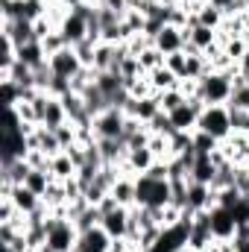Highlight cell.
Masks as SVG:
<instances>
[{"instance_id": "obj_1", "label": "cell", "mask_w": 249, "mask_h": 252, "mask_svg": "<svg viewBox=\"0 0 249 252\" xmlns=\"http://www.w3.org/2000/svg\"><path fill=\"white\" fill-rule=\"evenodd\" d=\"M238 64L229 70H211L202 79H196V94L205 106H229L232 91H235V76H238Z\"/></svg>"}, {"instance_id": "obj_2", "label": "cell", "mask_w": 249, "mask_h": 252, "mask_svg": "<svg viewBox=\"0 0 249 252\" xmlns=\"http://www.w3.org/2000/svg\"><path fill=\"white\" fill-rule=\"evenodd\" d=\"M173 202L170 179H153L147 173L135 176V205L141 208H164Z\"/></svg>"}, {"instance_id": "obj_3", "label": "cell", "mask_w": 249, "mask_h": 252, "mask_svg": "<svg viewBox=\"0 0 249 252\" xmlns=\"http://www.w3.org/2000/svg\"><path fill=\"white\" fill-rule=\"evenodd\" d=\"M76 241H79V229H76V223L50 211V217H47V241H44V250H50V252H73L76 250Z\"/></svg>"}, {"instance_id": "obj_4", "label": "cell", "mask_w": 249, "mask_h": 252, "mask_svg": "<svg viewBox=\"0 0 249 252\" xmlns=\"http://www.w3.org/2000/svg\"><path fill=\"white\" fill-rule=\"evenodd\" d=\"M199 132L217 138V141H226L235 129H232V115H229V106H205L202 115H199Z\"/></svg>"}, {"instance_id": "obj_5", "label": "cell", "mask_w": 249, "mask_h": 252, "mask_svg": "<svg viewBox=\"0 0 249 252\" xmlns=\"http://www.w3.org/2000/svg\"><path fill=\"white\" fill-rule=\"evenodd\" d=\"M91 129H94L97 141H115V138H124L126 112L124 109H118V106H109L106 112H100V115L91 121Z\"/></svg>"}, {"instance_id": "obj_6", "label": "cell", "mask_w": 249, "mask_h": 252, "mask_svg": "<svg viewBox=\"0 0 249 252\" xmlns=\"http://www.w3.org/2000/svg\"><path fill=\"white\" fill-rule=\"evenodd\" d=\"M0 199H12L15 202V208L21 211V214H35L44 202H41V196L38 193H32V190L27 188V185H6V182H0Z\"/></svg>"}, {"instance_id": "obj_7", "label": "cell", "mask_w": 249, "mask_h": 252, "mask_svg": "<svg viewBox=\"0 0 249 252\" xmlns=\"http://www.w3.org/2000/svg\"><path fill=\"white\" fill-rule=\"evenodd\" d=\"M47 64H50V70H53V76H62V79H73L76 73H82V59H79V53H76V47H62L59 53H53L50 59H47Z\"/></svg>"}, {"instance_id": "obj_8", "label": "cell", "mask_w": 249, "mask_h": 252, "mask_svg": "<svg viewBox=\"0 0 249 252\" xmlns=\"http://www.w3.org/2000/svg\"><path fill=\"white\" fill-rule=\"evenodd\" d=\"M205 103L199 97H190L185 106H179L176 112H170V124H173V132H196V124H199V115H202Z\"/></svg>"}, {"instance_id": "obj_9", "label": "cell", "mask_w": 249, "mask_h": 252, "mask_svg": "<svg viewBox=\"0 0 249 252\" xmlns=\"http://www.w3.org/2000/svg\"><path fill=\"white\" fill-rule=\"evenodd\" d=\"M153 44L164 53V56H173L179 50H185L187 44V35H185V27H176V24H164L156 35H153Z\"/></svg>"}, {"instance_id": "obj_10", "label": "cell", "mask_w": 249, "mask_h": 252, "mask_svg": "<svg viewBox=\"0 0 249 252\" xmlns=\"http://www.w3.org/2000/svg\"><path fill=\"white\" fill-rule=\"evenodd\" d=\"M208 226H211L214 241H232V238L238 235V223H235L232 211H229V208H223V205L208 208Z\"/></svg>"}, {"instance_id": "obj_11", "label": "cell", "mask_w": 249, "mask_h": 252, "mask_svg": "<svg viewBox=\"0 0 249 252\" xmlns=\"http://www.w3.org/2000/svg\"><path fill=\"white\" fill-rule=\"evenodd\" d=\"M220 153L235 167H249V132H232L226 141H220Z\"/></svg>"}, {"instance_id": "obj_12", "label": "cell", "mask_w": 249, "mask_h": 252, "mask_svg": "<svg viewBox=\"0 0 249 252\" xmlns=\"http://www.w3.org/2000/svg\"><path fill=\"white\" fill-rule=\"evenodd\" d=\"M185 35H187L185 53H208L214 44H220L217 30H208V27H202V24H190V27H185Z\"/></svg>"}, {"instance_id": "obj_13", "label": "cell", "mask_w": 249, "mask_h": 252, "mask_svg": "<svg viewBox=\"0 0 249 252\" xmlns=\"http://www.w3.org/2000/svg\"><path fill=\"white\" fill-rule=\"evenodd\" d=\"M158 158H156V153L147 147V144H141V147H126V161H124V173H132V176H141V173H147L153 164H156Z\"/></svg>"}, {"instance_id": "obj_14", "label": "cell", "mask_w": 249, "mask_h": 252, "mask_svg": "<svg viewBox=\"0 0 249 252\" xmlns=\"http://www.w3.org/2000/svg\"><path fill=\"white\" fill-rule=\"evenodd\" d=\"M129 223H132V208H124V205H118V208L106 211V214H103V220H100V226L109 232V238H112V241H121V238L129 235Z\"/></svg>"}, {"instance_id": "obj_15", "label": "cell", "mask_w": 249, "mask_h": 252, "mask_svg": "<svg viewBox=\"0 0 249 252\" xmlns=\"http://www.w3.org/2000/svg\"><path fill=\"white\" fill-rule=\"evenodd\" d=\"M30 153V135L24 129H6L3 132V161H21Z\"/></svg>"}, {"instance_id": "obj_16", "label": "cell", "mask_w": 249, "mask_h": 252, "mask_svg": "<svg viewBox=\"0 0 249 252\" xmlns=\"http://www.w3.org/2000/svg\"><path fill=\"white\" fill-rule=\"evenodd\" d=\"M73 252H112V238L103 226L85 229V232H79V241H76Z\"/></svg>"}, {"instance_id": "obj_17", "label": "cell", "mask_w": 249, "mask_h": 252, "mask_svg": "<svg viewBox=\"0 0 249 252\" xmlns=\"http://www.w3.org/2000/svg\"><path fill=\"white\" fill-rule=\"evenodd\" d=\"M217 170H220V164L214 161V156H196L193 164H190V179L202 182V185H214Z\"/></svg>"}, {"instance_id": "obj_18", "label": "cell", "mask_w": 249, "mask_h": 252, "mask_svg": "<svg viewBox=\"0 0 249 252\" xmlns=\"http://www.w3.org/2000/svg\"><path fill=\"white\" fill-rule=\"evenodd\" d=\"M112 196L118 199V205L124 208H135V176L132 173H121L112 185Z\"/></svg>"}, {"instance_id": "obj_19", "label": "cell", "mask_w": 249, "mask_h": 252, "mask_svg": "<svg viewBox=\"0 0 249 252\" xmlns=\"http://www.w3.org/2000/svg\"><path fill=\"white\" fill-rule=\"evenodd\" d=\"M67 124V112H64L62 97H47V106H44V115H41V126L47 129H59V126Z\"/></svg>"}, {"instance_id": "obj_20", "label": "cell", "mask_w": 249, "mask_h": 252, "mask_svg": "<svg viewBox=\"0 0 249 252\" xmlns=\"http://www.w3.org/2000/svg\"><path fill=\"white\" fill-rule=\"evenodd\" d=\"M190 24H202V27H208V30H220L223 24H226V15L217 9V6H211V3H199V9H196V15L190 18ZM187 24V27H190Z\"/></svg>"}, {"instance_id": "obj_21", "label": "cell", "mask_w": 249, "mask_h": 252, "mask_svg": "<svg viewBox=\"0 0 249 252\" xmlns=\"http://www.w3.org/2000/svg\"><path fill=\"white\" fill-rule=\"evenodd\" d=\"M147 79H150V88H153L156 94H164V91H170V88H176V85H179V76H176L167 64H161V67L150 70V73H147Z\"/></svg>"}, {"instance_id": "obj_22", "label": "cell", "mask_w": 249, "mask_h": 252, "mask_svg": "<svg viewBox=\"0 0 249 252\" xmlns=\"http://www.w3.org/2000/svg\"><path fill=\"white\" fill-rule=\"evenodd\" d=\"M76 170H79V167H76V161H73L64 150L59 153V156H53V158H50V173H53V179H56V182H67V179H73V176H76Z\"/></svg>"}, {"instance_id": "obj_23", "label": "cell", "mask_w": 249, "mask_h": 252, "mask_svg": "<svg viewBox=\"0 0 249 252\" xmlns=\"http://www.w3.org/2000/svg\"><path fill=\"white\" fill-rule=\"evenodd\" d=\"M24 185L32 190V193L44 196L47 188L53 185V173H50V170H30V173H27V179H24Z\"/></svg>"}, {"instance_id": "obj_24", "label": "cell", "mask_w": 249, "mask_h": 252, "mask_svg": "<svg viewBox=\"0 0 249 252\" xmlns=\"http://www.w3.org/2000/svg\"><path fill=\"white\" fill-rule=\"evenodd\" d=\"M164 62H167V56H164L156 44H150V47H144V50L138 53V64H141V70H144V73H150V70L161 67Z\"/></svg>"}, {"instance_id": "obj_25", "label": "cell", "mask_w": 249, "mask_h": 252, "mask_svg": "<svg viewBox=\"0 0 249 252\" xmlns=\"http://www.w3.org/2000/svg\"><path fill=\"white\" fill-rule=\"evenodd\" d=\"M158 103H161V112H176L179 106H185L187 103V94L176 85V88H170V91H164V94H158Z\"/></svg>"}, {"instance_id": "obj_26", "label": "cell", "mask_w": 249, "mask_h": 252, "mask_svg": "<svg viewBox=\"0 0 249 252\" xmlns=\"http://www.w3.org/2000/svg\"><path fill=\"white\" fill-rule=\"evenodd\" d=\"M0 82H3V103H6V109H15L24 100V85H18L15 79H0Z\"/></svg>"}, {"instance_id": "obj_27", "label": "cell", "mask_w": 249, "mask_h": 252, "mask_svg": "<svg viewBox=\"0 0 249 252\" xmlns=\"http://www.w3.org/2000/svg\"><path fill=\"white\" fill-rule=\"evenodd\" d=\"M217 147H220V141L217 138H211V135H205V132H193V150H196V156H211V153H217Z\"/></svg>"}, {"instance_id": "obj_28", "label": "cell", "mask_w": 249, "mask_h": 252, "mask_svg": "<svg viewBox=\"0 0 249 252\" xmlns=\"http://www.w3.org/2000/svg\"><path fill=\"white\" fill-rule=\"evenodd\" d=\"M167 67L179 76V82H182V76H185V67H187V53L185 50H179V53H173V56H167Z\"/></svg>"}, {"instance_id": "obj_29", "label": "cell", "mask_w": 249, "mask_h": 252, "mask_svg": "<svg viewBox=\"0 0 249 252\" xmlns=\"http://www.w3.org/2000/svg\"><path fill=\"white\" fill-rule=\"evenodd\" d=\"M41 44H44V50H47V59L53 56V53H59L62 47H67V41L62 38V32L56 30V32H50L47 38H41Z\"/></svg>"}, {"instance_id": "obj_30", "label": "cell", "mask_w": 249, "mask_h": 252, "mask_svg": "<svg viewBox=\"0 0 249 252\" xmlns=\"http://www.w3.org/2000/svg\"><path fill=\"white\" fill-rule=\"evenodd\" d=\"M232 115V129L235 132H249V112L247 109H229Z\"/></svg>"}, {"instance_id": "obj_31", "label": "cell", "mask_w": 249, "mask_h": 252, "mask_svg": "<svg viewBox=\"0 0 249 252\" xmlns=\"http://www.w3.org/2000/svg\"><path fill=\"white\" fill-rule=\"evenodd\" d=\"M232 250L249 252V226H238V235L232 238Z\"/></svg>"}, {"instance_id": "obj_32", "label": "cell", "mask_w": 249, "mask_h": 252, "mask_svg": "<svg viewBox=\"0 0 249 252\" xmlns=\"http://www.w3.org/2000/svg\"><path fill=\"white\" fill-rule=\"evenodd\" d=\"M238 70H241V76H244V79L249 76V50H247V56H244V59L238 62Z\"/></svg>"}, {"instance_id": "obj_33", "label": "cell", "mask_w": 249, "mask_h": 252, "mask_svg": "<svg viewBox=\"0 0 249 252\" xmlns=\"http://www.w3.org/2000/svg\"><path fill=\"white\" fill-rule=\"evenodd\" d=\"M179 252H193V250H187V247H185V250H179Z\"/></svg>"}]
</instances>
